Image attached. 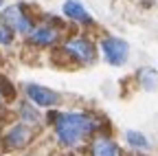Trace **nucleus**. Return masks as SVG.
Instances as JSON below:
<instances>
[{"label": "nucleus", "instance_id": "obj_5", "mask_svg": "<svg viewBox=\"0 0 158 156\" xmlns=\"http://www.w3.org/2000/svg\"><path fill=\"white\" fill-rule=\"evenodd\" d=\"M64 37V29L59 27L57 22H42V24H35L33 31L29 33V40L31 44L40 46V48H48L55 46L59 40Z\"/></svg>", "mask_w": 158, "mask_h": 156}, {"label": "nucleus", "instance_id": "obj_14", "mask_svg": "<svg viewBox=\"0 0 158 156\" xmlns=\"http://www.w3.org/2000/svg\"><path fill=\"white\" fill-rule=\"evenodd\" d=\"M0 106H2V88H0Z\"/></svg>", "mask_w": 158, "mask_h": 156}, {"label": "nucleus", "instance_id": "obj_9", "mask_svg": "<svg viewBox=\"0 0 158 156\" xmlns=\"http://www.w3.org/2000/svg\"><path fill=\"white\" fill-rule=\"evenodd\" d=\"M88 156H121V147L110 136H94L88 145Z\"/></svg>", "mask_w": 158, "mask_h": 156}, {"label": "nucleus", "instance_id": "obj_15", "mask_svg": "<svg viewBox=\"0 0 158 156\" xmlns=\"http://www.w3.org/2000/svg\"><path fill=\"white\" fill-rule=\"evenodd\" d=\"M0 7H2V0H0Z\"/></svg>", "mask_w": 158, "mask_h": 156}, {"label": "nucleus", "instance_id": "obj_7", "mask_svg": "<svg viewBox=\"0 0 158 156\" xmlns=\"http://www.w3.org/2000/svg\"><path fill=\"white\" fill-rule=\"evenodd\" d=\"M62 13L68 22H75L79 27H92L94 20H92V15L90 11L79 2V0H64V5H62Z\"/></svg>", "mask_w": 158, "mask_h": 156}, {"label": "nucleus", "instance_id": "obj_8", "mask_svg": "<svg viewBox=\"0 0 158 156\" xmlns=\"http://www.w3.org/2000/svg\"><path fill=\"white\" fill-rule=\"evenodd\" d=\"M33 141V130L27 123H15L9 128V132L5 134V145L7 150H22Z\"/></svg>", "mask_w": 158, "mask_h": 156}, {"label": "nucleus", "instance_id": "obj_2", "mask_svg": "<svg viewBox=\"0 0 158 156\" xmlns=\"http://www.w3.org/2000/svg\"><path fill=\"white\" fill-rule=\"evenodd\" d=\"M59 53H62L68 62L77 64V66H90L97 62V44L90 40L88 35H73L68 37V40L62 42V48H59Z\"/></svg>", "mask_w": 158, "mask_h": 156}, {"label": "nucleus", "instance_id": "obj_12", "mask_svg": "<svg viewBox=\"0 0 158 156\" xmlns=\"http://www.w3.org/2000/svg\"><path fill=\"white\" fill-rule=\"evenodd\" d=\"M125 141L136 147V150H149V141H147V136L141 134V132H136V130H127L125 132Z\"/></svg>", "mask_w": 158, "mask_h": 156}, {"label": "nucleus", "instance_id": "obj_16", "mask_svg": "<svg viewBox=\"0 0 158 156\" xmlns=\"http://www.w3.org/2000/svg\"><path fill=\"white\" fill-rule=\"evenodd\" d=\"M152 2H158V0H152Z\"/></svg>", "mask_w": 158, "mask_h": 156}, {"label": "nucleus", "instance_id": "obj_13", "mask_svg": "<svg viewBox=\"0 0 158 156\" xmlns=\"http://www.w3.org/2000/svg\"><path fill=\"white\" fill-rule=\"evenodd\" d=\"M13 35H15V33H13L2 20H0V46H9V44L13 42Z\"/></svg>", "mask_w": 158, "mask_h": 156}, {"label": "nucleus", "instance_id": "obj_11", "mask_svg": "<svg viewBox=\"0 0 158 156\" xmlns=\"http://www.w3.org/2000/svg\"><path fill=\"white\" fill-rule=\"evenodd\" d=\"M20 116H22V123H27V125H40L42 123V116H40V112L31 103H24L20 108Z\"/></svg>", "mask_w": 158, "mask_h": 156}, {"label": "nucleus", "instance_id": "obj_4", "mask_svg": "<svg viewBox=\"0 0 158 156\" xmlns=\"http://www.w3.org/2000/svg\"><path fill=\"white\" fill-rule=\"evenodd\" d=\"M99 51L110 66H125L130 60V44L116 35H106L99 42Z\"/></svg>", "mask_w": 158, "mask_h": 156}, {"label": "nucleus", "instance_id": "obj_6", "mask_svg": "<svg viewBox=\"0 0 158 156\" xmlns=\"http://www.w3.org/2000/svg\"><path fill=\"white\" fill-rule=\"evenodd\" d=\"M27 97L29 101L35 106V108H55L57 101H59V95L46 86H40V84H29L27 86Z\"/></svg>", "mask_w": 158, "mask_h": 156}, {"label": "nucleus", "instance_id": "obj_3", "mask_svg": "<svg viewBox=\"0 0 158 156\" xmlns=\"http://www.w3.org/2000/svg\"><path fill=\"white\" fill-rule=\"evenodd\" d=\"M0 20H2L13 33H18V35H29L33 31V27H35L33 15L27 13V7L20 5V2L18 5H9L2 13H0Z\"/></svg>", "mask_w": 158, "mask_h": 156}, {"label": "nucleus", "instance_id": "obj_10", "mask_svg": "<svg viewBox=\"0 0 158 156\" xmlns=\"http://www.w3.org/2000/svg\"><path fill=\"white\" fill-rule=\"evenodd\" d=\"M136 77H138V84H141L145 90H154V88L158 86V70H156V68L145 66V68L138 70Z\"/></svg>", "mask_w": 158, "mask_h": 156}, {"label": "nucleus", "instance_id": "obj_1", "mask_svg": "<svg viewBox=\"0 0 158 156\" xmlns=\"http://www.w3.org/2000/svg\"><path fill=\"white\" fill-rule=\"evenodd\" d=\"M51 121L57 143L66 150H79L101 125L90 112H53Z\"/></svg>", "mask_w": 158, "mask_h": 156}]
</instances>
